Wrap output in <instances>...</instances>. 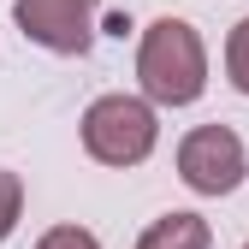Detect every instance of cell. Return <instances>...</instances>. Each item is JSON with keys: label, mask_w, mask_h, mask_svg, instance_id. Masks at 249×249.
<instances>
[{"label": "cell", "mask_w": 249, "mask_h": 249, "mask_svg": "<svg viewBox=\"0 0 249 249\" xmlns=\"http://www.w3.org/2000/svg\"><path fill=\"white\" fill-rule=\"evenodd\" d=\"M243 249H249V243H243Z\"/></svg>", "instance_id": "obj_9"}, {"label": "cell", "mask_w": 249, "mask_h": 249, "mask_svg": "<svg viewBox=\"0 0 249 249\" xmlns=\"http://www.w3.org/2000/svg\"><path fill=\"white\" fill-rule=\"evenodd\" d=\"M249 172L243 137L226 131V124H196L190 137L178 142V178L190 184L196 196H231Z\"/></svg>", "instance_id": "obj_3"}, {"label": "cell", "mask_w": 249, "mask_h": 249, "mask_svg": "<svg viewBox=\"0 0 249 249\" xmlns=\"http://www.w3.org/2000/svg\"><path fill=\"white\" fill-rule=\"evenodd\" d=\"M18 213H24V184H18V172L0 166V243L18 231Z\"/></svg>", "instance_id": "obj_7"}, {"label": "cell", "mask_w": 249, "mask_h": 249, "mask_svg": "<svg viewBox=\"0 0 249 249\" xmlns=\"http://www.w3.org/2000/svg\"><path fill=\"white\" fill-rule=\"evenodd\" d=\"M137 77L154 107H190L208 89V48L184 18H154L137 48Z\"/></svg>", "instance_id": "obj_1"}, {"label": "cell", "mask_w": 249, "mask_h": 249, "mask_svg": "<svg viewBox=\"0 0 249 249\" xmlns=\"http://www.w3.org/2000/svg\"><path fill=\"white\" fill-rule=\"evenodd\" d=\"M36 249H101V243H95V231H83V226H53V231L36 237Z\"/></svg>", "instance_id": "obj_8"}, {"label": "cell", "mask_w": 249, "mask_h": 249, "mask_svg": "<svg viewBox=\"0 0 249 249\" xmlns=\"http://www.w3.org/2000/svg\"><path fill=\"white\" fill-rule=\"evenodd\" d=\"M101 0H12L18 30L48 53H89Z\"/></svg>", "instance_id": "obj_4"}, {"label": "cell", "mask_w": 249, "mask_h": 249, "mask_svg": "<svg viewBox=\"0 0 249 249\" xmlns=\"http://www.w3.org/2000/svg\"><path fill=\"white\" fill-rule=\"evenodd\" d=\"M154 142H160V119H154V101L142 95H101L83 113V148L89 160L101 166H142Z\"/></svg>", "instance_id": "obj_2"}, {"label": "cell", "mask_w": 249, "mask_h": 249, "mask_svg": "<svg viewBox=\"0 0 249 249\" xmlns=\"http://www.w3.org/2000/svg\"><path fill=\"white\" fill-rule=\"evenodd\" d=\"M226 71H231V83H237V95H249V18L226 36Z\"/></svg>", "instance_id": "obj_6"}, {"label": "cell", "mask_w": 249, "mask_h": 249, "mask_svg": "<svg viewBox=\"0 0 249 249\" xmlns=\"http://www.w3.org/2000/svg\"><path fill=\"white\" fill-rule=\"evenodd\" d=\"M213 237H208V220L202 213H160L142 237H137V249H208Z\"/></svg>", "instance_id": "obj_5"}]
</instances>
